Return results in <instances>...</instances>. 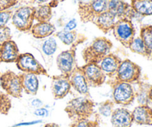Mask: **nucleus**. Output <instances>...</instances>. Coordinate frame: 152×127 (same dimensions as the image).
I'll list each match as a JSON object with an SVG mask.
<instances>
[{
    "instance_id": "f257e3e1",
    "label": "nucleus",
    "mask_w": 152,
    "mask_h": 127,
    "mask_svg": "<svg viewBox=\"0 0 152 127\" xmlns=\"http://www.w3.org/2000/svg\"><path fill=\"white\" fill-rule=\"evenodd\" d=\"M94 103L87 97H79L70 101L65 108L68 117L74 121L88 120L93 115Z\"/></svg>"
},
{
    "instance_id": "f03ea898",
    "label": "nucleus",
    "mask_w": 152,
    "mask_h": 127,
    "mask_svg": "<svg viewBox=\"0 0 152 127\" xmlns=\"http://www.w3.org/2000/svg\"><path fill=\"white\" fill-rule=\"evenodd\" d=\"M113 44L105 37H97L82 52L86 64H98L105 56L111 53Z\"/></svg>"
},
{
    "instance_id": "7ed1b4c3",
    "label": "nucleus",
    "mask_w": 152,
    "mask_h": 127,
    "mask_svg": "<svg viewBox=\"0 0 152 127\" xmlns=\"http://www.w3.org/2000/svg\"><path fill=\"white\" fill-rule=\"evenodd\" d=\"M108 0H91L88 2L80 1L79 3L78 13L82 22L94 24L98 16L108 10Z\"/></svg>"
},
{
    "instance_id": "20e7f679",
    "label": "nucleus",
    "mask_w": 152,
    "mask_h": 127,
    "mask_svg": "<svg viewBox=\"0 0 152 127\" xmlns=\"http://www.w3.org/2000/svg\"><path fill=\"white\" fill-rule=\"evenodd\" d=\"M0 85L7 95L14 98L22 97V77L20 74H16L11 71H7L0 76Z\"/></svg>"
},
{
    "instance_id": "39448f33",
    "label": "nucleus",
    "mask_w": 152,
    "mask_h": 127,
    "mask_svg": "<svg viewBox=\"0 0 152 127\" xmlns=\"http://www.w3.org/2000/svg\"><path fill=\"white\" fill-rule=\"evenodd\" d=\"M15 63L18 69L22 71V73L49 77L47 70L31 53L20 54Z\"/></svg>"
},
{
    "instance_id": "423d86ee",
    "label": "nucleus",
    "mask_w": 152,
    "mask_h": 127,
    "mask_svg": "<svg viewBox=\"0 0 152 127\" xmlns=\"http://www.w3.org/2000/svg\"><path fill=\"white\" fill-rule=\"evenodd\" d=\"M141 75V68L129 59L122 60L114 81L123 82L132 84L138 81Z\"/></svg>"
},
{
    "instance_id": "0eeeda50",
    "label": "nucleus",
    "mask_w": 152,
    "mask_h": 127,
    "mask_svg": "<svg viewBox=\"0 0 152 127\" xmlns=\"http://www.w3.org/2000/svg\"><path fill=\"white\" fill-rule=\"evenodd\" d=\"M110 84L113 88V102L114 104L126 106L133 103L135 93L132 84L116 81H112Z\"/></svg>"
},
{
    "instance_id": "6e6552de",
    "label": "nucleus",
    "mask_w": 152,
    "mask_h": 127,
    "mask_svg": "<svg viewBox=\"0 0 152 127\" xmlns=\"http://www.w3.org/2000/svg\"><path fill=\"white\" fill-rule=\"evenodd\" d=\"M35 7L24 6L18 8L12 15V23L15 28L22 32L31 31L34 25Z\"/></svg>"
},
{
    "instance_id": "1a4fd4ad",
    "label": "nucleus",
    "mask_w": 152,
    "mask_h": 127,
    "mask_svg": "<svg viewBox=\"0 0 152 127\" xmlns=\"http://www.w3.org/2000/svg\"><path fill=\"white\" fill-rule=\"evenodd\" d=\"M112 31L116 40L129 48V45L135 38V29L131 19H117Z\"/></svg>"
},
{
    "instance_id": "9d476101",
    "label": "nucleus",
    "mask_w": 152,
    "mask_h": 127,
    "mask_svg": "<svg viewBox=\"0 0 152 127\" xmlns=\"http://www.w3.org/2000/svg\"><path fill=\"white\" fill-rule=\"evenodd\" d=\"M77 47L62 51L56 57V65L61 74L69 77L74 70L78 67L76 59Z\"/></svg>"
},
{
    "instance_id": "9b49d317",
    "label": "nucleus",
    "mask_w": 152,
    "mask_h": 127,
    "mask_svg": "<svg viewBox=\"0 0 152 127\" xmlns=\"http://www.w3.org/2000/svg\"><path fill=\"white\" fill-rule=\"evenodd\" d=\"M79 68L83 72L89 87H99L106 80L107 77L97 64H85L83 66H79Z\"/></svg>"
},
{
    "instance_id": "f8f14e48",
    "label": "nucleus",
    "mask_w": 152,
    "mask_h": 127,
    "mask_svg": "<svg viewBox=\"0 0 152 127\" xmlns=\"http://www.w3.org/2000/svg\"><path fill=\"white\" fill-rule=\"evenodd\" d=\"M50 89L54 99L60 100L65 98L71 89L69 77L62 74L53 76L51 79Z\"/></svg>"
},
{
    "instance_id": "ddd939ff",
    "label": "nucleus",
    "mask_w": 152,
    "mask_h": 127,
    "mask_svg": "<svg viewBox=\"0 0 152 127\" xmlns=\"http://www.w3.org/2000/svg\"><path fill=\"white\" fill-rule=\"evenodd\" d=\"M108 10L114 15L117 19H131L134 12L132 6L123 0H108Z\"/></svg>"
},
{
    "instance_id": "4468645a",
    "label": "nucleus",
    "mask_w": 152,
    "mask_h": 127,
    "mask_svg": "<svg viewBox=\"0 0 152 127\" xmlns=\"http://www.w3.org/2000/svg\"><path fill=\"white\" fill-rule=\"evenodd\" d=\"M122 59L117 55L113 53L108 54L97 64L106 77L112 78L116 76L117 69Z\"/></svg>"
},
{
    "instance_id": "2eb2a0df",
    "label": "nucleus",
    "mask_w": 152,
    "mask_h": 127,
    "mask_svg": "<svg viewBox=\"0 0 152 127\" xmlns=\"http://www.w3.org/2000/svg\"><path fill=\"white\" fill-rule=\"evenodd\" d=\"M19 54L18 46L12 40L0 45V63L16 62Z\"/></svg>"
},
{
    "instance_id": "dca6fc26",
    "label": "nucleus",
    "mask_w": 152,
    "mask_h": 127,
    "mask_svg": "<svg viewBox=\"0 0 152 127\" xmlns=\"http://www.w3.org/2000/svg\"><path fill=\"white\" fill-rule=\"evenodd\" d=\"M69 80L71 88H73L76 92H77L81 95H83L84 97L90 95L89 86L86 82L83 72L79 68V66L71 74V76L69 77Z\"/></svg>"
},
{
    "instance_id": "f3484780",
    "label": "nucleus",
    "mask_w": 152,
    "mask_h": 127,
    "mask_svg": "<svg viewBox=\"0 0 152 127\" xmlns=\"http://www.w3.org/2000/svg\"><path fill=\"white\" fill-rule=\"evenodd\" d=\"M111 123L114 127H132L133 123L132 112L125 108L116 109L111 115Z\"/></svg>"
},
{
    "instance_id": "a211bd4d",
    "label": "nucleus",
    "mask_w": 152,
    "mask_h": 127,
    "mask_svg": "<svg viewBox=\"0 0 152 127\" xmlns=\"http://www.w3.org/2000/svg\"><path fill=\"white\" fill-rule=\"evenodd\" d=\"M56 36L63 44L71 47H77L80 44L84 43L86 37L83 34H78L76 31H60L56 34Z\"/></svg>"
},
{
    "instance_id": "6ab92c4d",
    "label": "nucleus",
    "mask_w": 152,
    "mask_h": 127,
    "mask_svg": "<svg viewBox=\"0 0 152 127\" xmlns=\"http://www.w3.org/2000/svg\"><path fill=\"white\" fill-rule=\"evenodd\" d=\"M133 122L139 125H152V109L146 105L136 107L132 112Z\"/></svg>"
},
{
    "instance_id": "aec40b11",
    "label": "nucleus",
    "mask_w": 152,
    "mask_h": 127,
    "mask_svg": "<svg viewBox=\"0 0 152 127\" xmlns=\"http://www.w3.org/2000/svg\"><path fill=\"white\" fill-rule=\"evenodd\" d=\"M56 31L54 25L50 22H38L34 24L31 29L33 37L36 39H44L49 37Z\"/></svg>"
},
{
    "instance_id": "412c9836",
    "label": "nucleus",
    "mask_w": 152,
    "mask_h": 127,
    "mask_svg": "<svg viewBox=\"0 0 152 127\" xmlns=\"http://www.w3.org/2000/svg\"><path fill=\"white\" fill-rule=\"evenodd\" d=\"M22 77L23 92L30 95H37L39 90V80L37 75L28 73H22Z\"/></svg>"
},
{
    "instance_id": "4be33fe9",
    "label": "nucleus",
    "mask_w": 152,
    "mask_h": 127,
    "mask_svg": "<svg viewBox=\"0 0 152 127\" xmlns=\"http://www.w3.org/2000/svg\"><path fill=\"white\" fill-rule=\"evenodd\" d=\"M116 22H117V19L114 15H113L108 10H106L98 16L94 24L102 32L107 34L113 29Z\"/></svg>"
},
{
    "instance_id": "5701e85b",
    "label": "nucleus",
    "mask_w": 152,
    "mask_h": 127,
    "mask_svg": "<svg viewBox=\"0 0 152 127\" xmlns=\"http://www.w3.org/2000/svg\"><path fill=\"white\" fill-rule=\"evenodd\" d=\"M132 9L142 16L152 15V0H132Z\"/></svg>"
},
{
    "instance_id": "b1692460",
    "label": "nucleus",
    "mask_w": 152,
    "mask_h": 127,
    "mask_svg": "<svg viewBox=\"0 0 152 127\" xmlns=\"http://www.w3.org/2000/svg\"><path fill=\"white\" fill-rule=\"evenodd\" d=\"M52 18V8L48 4H40L35 7L34 19L38 22H50Z\"/></svg>"
},
{
    "instance_id": "393cba45",
    "label": "nucleus",
    "mask_w": 152,
    "mask_h": 127,
    "mask_svg": "<svg viewBox=\"0 0 152 127\" xmlns=\"http://www.w3.org/2000/svg\"><path fill=\"white\" fill-rule=\"evenodd\" d=\"M140 38L146 47L148 57H150L152 55V25H147L141 28Z\"/></svg>"
},
{
    "instance_id": "a878e982",
    "label": "nucleus",
    "mask_w": 152,
    "mask_h": 127,
    "mask_svg": "<svg viewBox=\"0 0 152 127\" xmlns=\"http://www.w3.org/2000/svg\"><path fill=\"white\" fill-rule=\"evenodd\" d=\"M129 48L134 53L148 57V52L140 37H137L134 39L131 44L129 45Z\"/></svg>"
},
{
    "instance_id": "bb28decb",
    "label": "nucleus",
    "mask_w": 152,
    "mask_h": 127,
    "mask_svg": "<svg viewBox=\"0 0 152 127\" xmlns=\"http://www.w3.org/2000/svg\"><path fill=\"white\" fill-rule=\"evenodd\" d=\"M57 48V43L53 37H49L43 43L42 50L43 53L47 56H51L56 52Z\"/></svg>"
},
{
    "instance_id": "cd10ccee",
    "label": "nucleus",
    "mask_w": 152,
    "mask_h": 127,
    "mask_svg": "<svg viewBox=\"0 0 152 127\" xmlns=\"http://www.w3.org/2000/svg\"><path fill=\"white\" fill-rule=\"evenodd\" d=\"M11 106V100L9 95L0 91V114L7 115Z\"/></svg>"
},
{
    "instance_id": "c85d7f7f",
    "label": "nucleus",
    "mask_w": 152,
    "mask_h": 127,
    "mask_svg": "<svg viewBox=\"0 0 152 127\" xmlns=\"http://www.w3.org/2000/svg\"><path fill=\"white\" fill-rule=\"evenodd\" d=\"M114 103L111 101H106L99 105L98 111L101 115L104 117H110L114 111Z\"/></svg>"
},
{
    "instance_id": "c756f323",
    "label": "nucleus",
    "mask_w": 152,
    "mask_h": 127,
    "mask_svg": "<svg viewBox=\"0 0 152 127\" xmlns=\"http://www.w3.org/2000/svg\"><path fill=\"white\" fill-rule=\"evenodd\" d=\"M11 31L8 27H0V45L11 40Z\"/></svg>"
},
{
    "instance_id": "7c9ffc66",
    "label": "nucleus",
    "mask_w": 152,
    "mask_h": 127,
    "mask_svg": "<svg viewBox=\"0 0 152 127\" xmlns=\"http://www.w3.org/2000/svg\"><path fill=\"white\" fill-rule=\"evenodd\" d=\"M12 15L13 13L11 10H0V27L6 26L8 21L11 19Z\"/></svg>"
},
{
    "instance_id": "2f4dec72",
    "label": "nucleus",
    "mask_w": 152,
    "mask_h": 127,
    "mask_svg": "<svg viewBox=\"0 0 152 127\" xmlns=\"http://www.w3.org/2000/svg\"><path fill=\"white\" fill-rule=\"evenodd\" d=\"M18 0H0V10H8L17 3Z\"/></svg>"
},
{
    "instance_id": "473e14b6",
    "label": "nucleus",
    "mask_w": 152,
    "mask_h": 127,
    "mask_svg": "<svg viewBox=\"0 0 152 127\" xmlns=\"http://www.w3.org/2000/svg\"><path fill=\"white\" fill-rule=\"evenodd\" d=\"M91 122L88 120H81L78 121H74V123L71 125L70 127H90Z\"/></svg>"
},
{
    "instance_id": "72a5a7b5",
    "label": "nucleus",
    "mask_w": 152,
    "mask_h": 127,
    "mask_svg": "<svg viewBox=\"0 0 152 127\" xmlns=\"http://www.w3.org/2000/svg\"><path fill=\"white\" fill-rule=\"evenodd\" d=\"M77 21L76 19H73L71 20H70L68 23L65 25V28H64V30L65 31H74L76 28H77Z\"/></svg>"
},
{
    "instance_id": "f704fd0d",
    "label": "nucleus",
    "mask_w": 152,
    "mask_h": 127,
    "mask_svg": "<svg viewBox=\"0 0 152 127\" xmlns=\"http://www.w3.org/2000/svg\"><path fill=\"white\" fill-rule=\"evenodd\" d=\"M34 115L39 117H47L48 115V111L45 108H38L34 112Z\"/></svg>"
},
{
    "instance_id": "c9c22d12",
    "label": "nucleus",
    "mask_w": 152,
    "mask_h": 127,
    "mask_svg": "<svg viewBox=\"0 0 152 127\" xmlns=\"http://www.w3.org/2000/svg\"><path fill=\"white\" fill-rule=\"evenodd\" d=\"M31 105L33 106L34 107H35V108H41L42 106L43 105L42 102V101H40V100L39 99H34L33 100V101L31 102Z\"/></svg>"
},
{
    "instance_id": "e433bc0d",
    "label": "nucleus",
    "mask_w": 152,
    "mask_h": 127,
    "mask_svg": "<svg viewBox=\"0 0 152 127\" xmlns=\"http://www.w3.org/2000/svg\"><path fill=\"white\" fill-rule=\"evenodd\" d=\"M44 127H60L58 124L54 123H47Z\"/></svg>"
},
{
    "instance_id": "4c0bfd02",
    "label": "nucleus",
    "mask_w": 152,
    "mask_h": 127,
    "mask_svg": "<svg viewBox=\"0 0 152 127\" xmlns=\"http://www.w3.org/2000/svg\"><path fill=\"white\" fill-rule=\"evenodd\" d=\"M34 1H35L37 3H39V4H42V3L47 2V1H49V0H34Z\"/></svg>"
},
{
    "instance_id": "58836bf2",
    "label": "nucleus",
    "mask_w": 152,
    "mask_h": 127,
    "mask_svg": "<svg viewBox=\"0 0 152 127\" xmlns=\"http://www.w3.org/2000/svg\"><path fill=\"white\" fill-rule=\"evenodd\" d=\"M148 98H150V100L152 101V86L151 87V89H150L149 92H148Z\"/></svg>"
},
{
    "instance_id": "ea45409f",
    "label": "nucleus",
    "mask_w": 152,
    "mask_h": 127,
    "mask_svg": "<svg viewBox=\"0 0 152 127\" xmlns=\"http://www.w3.org/2000/svg\"><path fill=\"white\" fill-rule=\"evenodd\" d=\"M54 1H57V2H60V1H65V0H54Z\"/></svg>"
}]
</instances>
